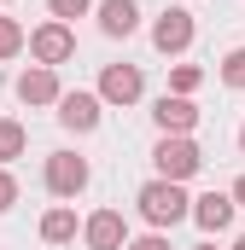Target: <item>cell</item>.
Instances as JSON below:
<instances>
[{
  "instance_id": "8",
  "label": "cell",
  "mask_w": 245,
  "mask_h": 250,
  "mask_svg": "<svg viewBox=\"0 0 245 250\" xmlns=\"http://www.w3.org/2000/svg\"><path fill=\"white\" fill-rule=\"evenodd\" d=\"M99 111H105V99H99V93H82V87L59 99V123L70 128V134H94V128H99Z\"/></svg>"
},
{
  "instance_id": "14",
  "label": "cell",
  "mask_w": 245,
  "mask_h": 250,
  "mask_svg": "<svg viewBox=\"0 0 245 250\" xmlns=\"http://www.w3.org/2000/svg\"><path fill=\"white\" fill-rule=\"evenodd\" d=\"M24 146H29V134L18 117H0V163H12V157H24Z\"/></svg>"
},
{
  "instance_id": "16",
  "label": "cell",
  "mask_w": 245,
  "mask_h": 250,
  "mask_svg": "<svg viewBox=\"0 0 245 250\" xmlns=\"http://www.w3.org/2000/svg\"><path fill=\"white\" fill-rule=\"evenodd\" d=\"M24 47H29L24 23H18V18H0V59H12V53H24Z\"/></svg>"
},
{
  "instance_id": "2",
  "label": "cell",
  "mask_w": 245,
  "mask_h": 250,
  "mask_svg": "<svg viewBox=\"0 0 245 250\" xmlns=\"http://www.w3.org/2000/svg\"><path fill=\"white\" fill-rule=\"evenodd\" d=\"M152 163H158V181H193V175L204 169V151H198L187 134H164L158 151H152Z\"/></svg>"
},
{
  "instance_id": "19",
  "label": "cell",
  "mask_w": 245,
  "mask_h": 250,
  "mask_svg": "<svg viewBox=\"0 0 245 250\" xmlns=\"http://www.w3.org/2000/svg\"><path fill=\"white\" fill-rule=\"evenodd\" d=\"M12 204H18V181H12V169L0 163V215H6Z\"/></svg>"
},
{
  "instance_id": "21",
  "label": "cell",
  "mask_w": 245,
  "mask_h": 250,
  "mask_svg": "<svg viewBox=\"0 0 245 250\" xmlns=\"http://www.w3.org/2000/svg\"><path fill=\"white\" fill-rule=\"evenodd\" d=\"M234 204H240V209H245V175H240V181H234Z\"/></svg>"
},
{
  "instance_id": "24",
  "label": "cell",
  "mask_w": 245,
  "mask_h": 250,
  "mask_svg": "<svg viewBox=\"0 0 245 250\" xmlns=\"http://www.w3.org/2000/svg\"><path fill=\"white\" fill-rule=\"evenodd\" d=\"M193 250H216V245H193Z\"/></svg>"
},
{
  "instance_id": "5",
  "label": "cell",
  "mask_w": 245,
  "mask_h": 250,
  "mask_svg": "<svg viewBox=\"0 0 245 250\" xmlns=\"http://www.w3.org/2000/svg\"><path fill=\"white\" fill-rule=\"evenodd\" d=\"M82 239H88V250H128V221L117 209H94L82 221Z\"/></svg>"
},
{
  "instance_id": "3",
  "label": "cell",
  "mask_w": 245,
  "mask_h": 250,
  "mask_svg": "<svg viewBox=\"0 0 245 250\" xmlns=\"http://www.w3.org/2000/svg\"><path fill=\"white\" fill-rule=\"evenodd\" d=\"M193 35H198V29H193V12H187V6H170V12L152 23V47H158L164 59H181L187 47H193Z\"/></svg>"
},
{
  "instance_id": "1",
  "label": "cell",
  "mask_w": 245,
  "mask_h": 250,
  "mask_svg": "<svg viewBox=\"0 0 245 250\" xmlns=\"http://www.w3.org/2000/svg\"><path fill=\"white\" fill-rule=\"evenodd\" d=\"M134 204H140V215H146V221H152L158 233H164V227H175V221H187V215H193V198H187V192H181V181H146Z\"/></svg>"
},
{
  "instance_id": "23",
  "label": "cell",
  "mask_w": 245,
  "mask_h": 250,
  "mask_svg": "<svg viewBox=\"0 0 245 250\" xmlns=\"http://www.w3.org/2000/svg\"><path fill=\"white\" fill-rule=\"evenodd\" d=\"M240 151H245V123H240Z\"/></svg>"
},
{
  "instance_id": "9",
  "label": "cell",
  "mask_w": 245,
  "mask_h": 250,
  "mask_svg": "<svg viewBox=\"0 0 245 250\" xmlns=\"http://www.w3.org/2000/svg\"><path fill=\"white\" fill-rule=\"evenodd\" d=\"M18 99H24V105H59L64 99L59 70H53V64H29V70L18 76Z\"/></svg>"
},
{
  "instance_id": "6",
  "label": "cell",
  "mask_w": 245,
  "mask_h": 250,
  "mask_svg": "<svg viewBox=\"0 0 245 250\" xmlns=\"http://www.w3.org/2000/svg\"><path fill=\"white\" fill-rule=\"evenodd\" d=\"M82 187H88V163H82L76 151H53V157H47V192H53V198H76Z\"/></svg>"
},
{
  "instance_id": "11",
  "label": "cell",
  "mask_w": 245,
  "mask_h": 250,
  "mask_svg": "<svg viewBox=\"0 0 245 250\" xmlns=\"http://www.w3.org/2000/svg\"><path fill=\"white\" fill-rule=\"evenodd\" d=\"M152 123L164 128V134H193V128H198V105L181 99V93H164V99L152 105Z\"/></svg>"
},
{
  "instance_id": "22",
  "label": "cell",
  "mask_w": 245,
  "mask_h": 250,
  "mask_svg": "<svg viewBox=\"0 0 245 250\" xmlns=\"http://www.w3.org/2000/svg\"><path fill=\"white\" fill-rule=\"evenodd\" d=\"M234 250H245V233H240V239H234Z\"/></svg>"
},
{
  "instance_id": "20",
  "label": "cell",
  "mask_w": 245,
  "mask_h": 250,
  "mask_svg": "<svg viewBox=\"0 0 245 250\" xmlns=\"http://www.w3.org/2000/svg\"><path fill=\"white\" fill-rule=\"evenodd\" d=\"M128 250H170L164 233H146V239H128Z\"/></svg>"
},
{
  "instance_id": "13",
  "label": "cell",
  "mask_w": 245,
  "mask_h": 250,
  "mask_svg": "<svg viewBox=\"0 0 245 250\" xmlns=\"http://www.w3.org/2000/svg\"><path fill=\"white\" fill-rule=\"evenodd\" d=\"M41 239H47V245H70V239H76V209H70V204H53V209L41 215Z\"/></svg>"
},
{
  "instance_id": "15",
  "label": "cell",
  "mask_w": 245,
  "mask_h": 250,
  "mask_svg": "<svg viewBox=\"0 0 245 250\" xmlns=\"http://www.w3.org/2000/svg\"><path fill=\"white\" fill-rule=\"evenodd\" d=\"M198 82H204V70H198V64H175V70H170V93H181V99L198 93Z\"/></svg>"
},
{
  "instance_id": "10",
  "label": "cell",
  "mask_w": 245,
  "mask_h": 250,
  "mask_svg": "<svg viewBox=\"0 0 245 250\" xmlns=\"http://www.w3.org/2000/svg\"><path fill=\"white\" fill-rule=\"evenodd\" d=\"M234 192H204V198H193V221L204 227V233H228L234 227Z\"/></svg>"
},
{
  "instance_id": "12",
  "label": "cell",
  "mask_w": 245,
  "mask_h": 250,
  "mask_svg": "<svg viewBox=\"0 0 245 250\" xmlns=\"http://www.w3.org/2000/svg\"><path fill=\"white\" fill-rule=\"evenodd\" d=\"M134 23H140L134 0H99V29L105 35H134Z\"/></svg>"
},
{
  "instance_id": "4",
  "label": "cell",
  "mask_w": 245,
  "mask_h": 250,
  "mask_svg": "<svg viewBox=\"0 0 245 250\" xmlns=\"http://www.w3.org/2000/svg\"><path fill=\"white\" fill-rule=\"evenodd\" d=\"M70 53H76V35H70V23H59V18H47V23L29 35V59L35 64H53V70H59Z\"/></svg>"
},
{
  "instance_id": "18",
  "label": "cell",
  "mask_w": 245,
  "mask_h": 250,
  "mask_svg": "<svg viewBox=\"0 0 245 250\" xmlns=\"http://www.w3.org/2000/svg\"><path fill=\"white\" fill-rule=\"evenodd\" d=\"M88 6H94V0H47V12H53L59 23H70V18H82Z\"/></svg>"
},
{
  "instance_id": "17",
  "label": "cell",
  "mask_w": 245,
  "mask_h": 250,
  "mask_svg": "<svg viewBox=\"0 0 245 250\" xmlns=\"http://www.w3.org/2000/svg\"><path fill=\"white\" fill-rule=\"evenodd\" d=\"M222 82H228V87H240V93H245V47H234V53L222 59Z\"/></svg>"
},
{
  "instance_id": "7",
  "label": "cell",
  "mask_w": 245,
  "mask_h": 250,
  "mask_svg": "<svg viewBox=\"0 0 245 250\" xmlns=\"http://www.w3.org/2000/svg\"><path fill=\"white\" fill-rule=\"evenodd\" d=\"M140 93H146L140 64H105V76H99V99L105 105H134Z\"/></svg>"
}]
</instances>
